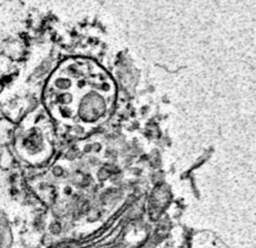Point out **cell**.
<instances>
[{
  "instance_id": "6da1fadb",
  "label": "cell",
  "mask_w": 256,
  "mask_h": 248,
  "mask_svg": "<svg viewBox=\"0 0 256 248\" xmlns=\"http://www.w3.org/2000/svg\"><path fill=\"white\" fill-rule=\"evenodd\" d=\"M12 234L8 220L0 212V248H10Z\"/></svg>"
}]
</instances>
